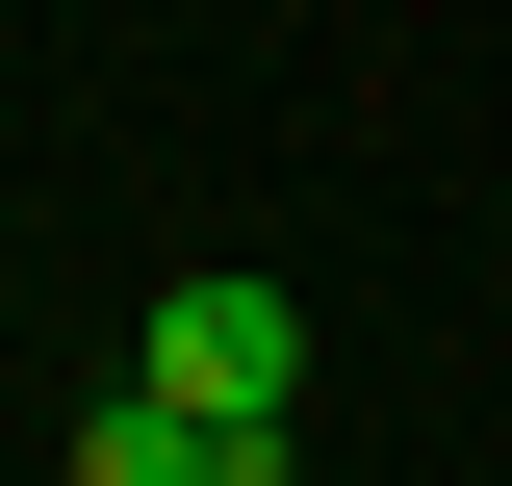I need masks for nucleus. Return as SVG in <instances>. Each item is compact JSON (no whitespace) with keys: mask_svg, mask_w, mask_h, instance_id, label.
<instances>
[{"mask_svg":"<svg viewBox=\"0 0 512 486\" xmlns=\"http://www.w3.org/2000/svg\"><path fill=\"white\" fill-rule=\"evenodd\" d=\"M154 410H205V435H308V307L282 282H154Z\"/></svg>","mask_w":512,"mask_h":486,"instance_id":"f257e3e1","label":"nucleus"},{"mask_svg":"<svg viewBox=\"0 0 512 486\" xmlns=\"http://www.w3.org/2000/svg\"><path fill=\"white\" fill-rule=\"evenodd\" d=\"M77 486H308V435H205V410H154V384H103V410H77Z\"/></svg>","mask_w":512,"mask_h":486,"instance_id":"f03ea898","label":"nucleus"}]
</instances>
